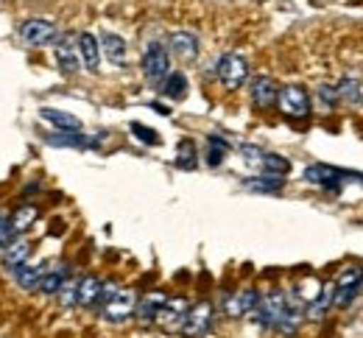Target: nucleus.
<instances>
[{"label":"nucleus","mask_w":363,"mask_h":338,"mask_svg":"<svg viewBox=\"0 0 363 338\" xmlns=\"http://www.w3.org/2000/svg\"><path fill=\"white\" fill-rule=\"evenodd\" d=\"M257 305H260V296L252 288L238 291V293H232V296L224 299V313H227L229 319H243V316H249Z\"/></svg>","instance_id":"nucleus-9"},{"label":"nucleus","mask_w":363,"mask_h":338,"mask_svg":"<svg viewBox=\"0 0 363 338\" xmlns=\"http://www.w3.org/2000/svg\"><path fill=\"white\" fill-rule=\"evenodd\" d=\"M361 291H363V283H361Z\"/></svg>","instance_id":"nucleus-35"},{"label":"nucleus","mask_w":363,"mask_h":338,"mask_svg":"<svg viewBox=\"0 0 363 338\" xmlns=\"http://www.w3.org/2000/svg\"><path fill=\"white\" fill-rule=\"evenodd\" d=\"M20 37H23V43H26L28 48H45V45H50V43H56L59 34H56V26H53L50 20L31 17V20L23 23Z\"/></svg>","instance_id":"nucleus-6"},{"label":"nucleus","mask_w":363,"mask_h":338,"mask_svg":"<svg viewBox=\"0 0 363 338\" xmlns=\"http://www.w3.org/2000/svg\"><path fill=\"white\" fill-rule=\"evenodd\" d=\"M65 280H67V266L65 263H53V266L45 269V277L40 283V291L48 293V296H53V293H59V288L65 286Z\"/></svg>","instance_id":"nucleus-20"},{"label":"nucleus","mask_w":363,"mask_h":338,"mask_svg":"<svg viewBox=\"0 0 363 338\" xmlns=\"http://www.w3.org/2000/svg\"><path fill=\"white\" fill-rule=\"evenodd\" d=\"M101 291H104V283L98 277H82V283H79V308H95Z\"/></svg>","instance_id":"nucleus-21"},{"label":"nucleus","mask_w":363,"mask_h":338,"mask_svg":"<svg viewBox=\"0 0 363 338\" xmlns=\"http://www.w3.org/2000/svg\"><path fill=\"white\" fill-rule=\"evenodd\" d=\"M199 154H196V145L190 143V140H182L179 143V151H177V168H182V171H193L196 168V159Z\"/></svg>","instance_id":"nucleus-26"},{"label":"nucleus","mask_w":363,"mask_h":338,"mask_svg":"<svg viewBox=\"0 0 363 338\" xmlns=\"http://www.w3.org/2000/svg\"><path fill=\"white\" fill-rule=\"evenodd\" d=\"M132 132H135L137 140H140V143H145V145H160V143H162V140H160V135H157L154 129L143 126V123H132Z\"/></svg>","instance_id":"nucleus-33"},{"label":"nucleus","mask_w":363,"mask_h":338,"mask_svg":"<svg viewBox=\"0 0 363 338\" xmlns=\"http://www.w3.org/2000/svg\"><path fill=\"white\" fill-rule=\"evenodd\" d=\"M171 50L182 62H196L199 59V37L190 31H177V34H171Z\"/></svg>","instance_id":"nucleus-12"},{"label":"nucleus","mask_w":363,"mask_h":338,"mask_svg":"<svg viewBox=\"0 0 363 338\" xmlns=\"http://www.w3.org/2000/svg\"><path fill=\"white\" fill-rule=\"evenodd\" d=\"M28 254H31V243L17 238V241H11L3 249V266L14 271V269H20V266L28 260Z\"/></svg>","instance_id":"nucleus-18"},{"label":"nucleus","mask_w":363,"mask_h":338,"mask_svg":"<svg viewBox=\"0 0 363 338\" xmlns=\"http://www.w3.org/2000/svg\"><path fill=\"white\" fill-rule=\"evenodd\" d=\"M260 171L274 174V176H288V171H291V159H288V157H282V154H266V159H263V168H260Z\"/></svg>","instance_id":"nucleus-25"},{"label":"nucleus","mask_w":363,"mask_h":338,"mask_svg":"<svg viewBox=\"0 0 363 338\" xmlns=\"http://www.w3.org/2000/svg\"><path fill=\"white\" fill-rule=\"evenodd\" d=\"M143 73L151 84H162L171 76V56H168L165 45H160V43L145 45V50H143Z\"/></svg>","instance_id":"nucleus-3"},{"label":"nucleus","mask_w":363,"mask_h":338,"mask_svg":"<svg viewBox=\"0 0 363 338\" xmlns=\"http://www.w3.org/2000/svg\"><path fill=\"white\" fill-rule=\"evenodd\" d=\"M216 76L221 79L224 87L238 90V87H243L246 79H249V64H246V59L238 56V53H224V56L218 59V64H216Z\"/></svg>","instance_id":"nucleus-5"},{"label":"nucleus","mask_w":363,"mask_h":338,"mask_svg":"<svg viewBox=\"0 0 363 338\" xmlns=\"http://www.w3.org/2000/svg\"><path fill=\"white\" fill-rule=\"evenodd\" d=\"M11 241H17V230H14V224H11V221L0 218V249H6Z\"/></svg>","instance_id":"nucleus-34"},{"label":"nucleus","mask_w":363,"mask_h":338,"mask_svg":"<svg viewBox=\"0 0 363 338\" xmlns=\"http://www.w3.org/2000/svg\"><path fill=\"white\" fill-rule=\"evenodd\" d=\"M282 185H285V176H274V174L252 176V179L243 182V188H246V191H255V193H277Z\"/></svg>","instance_id":"nucleus-22"},{"label":"nucleus","mask_w":363,"mask_h":338,"mask_svg":"<svg viewBox=\"0 0 363 338\" xmlns=\"http://www.w3.org/2000/svg\"><path fill=\"white\" fill-rule=\"evenodd\" d=\"M213 319H216V308L210 302H196L187 308L184 313V322H182V336L184 338H201L210 333L213 327Z\"/></svg>","instance_id":"nucleus-4"},{"label":"nucleus","mask_w":363,"mask_h":338,"mask_svg":"<svg viewBox=\"0 0 363 338\" xmlns=\"http://www.w3.org/2000/svg\"><path fill=\"white\" fill-rule=\"evenodd\" d=\"M238 151H240V157H243L246 165L263 168V159H266V151H263V148H257V145H252V143H243V145H238Z\"/></svg>","instance_id":"nucleus-29"},{"label":"nucleus","mask_w":363,"mask_h":338,"mask_svg":"<svg viewBox=\"0 0 363 338\" xmlns=\"http://www.w3.org/2000/svg\"><path fill=\"white\" fill-rule=\"evenodd\" d=\"M53 56H56V64L62 67V73H76L82 67V53H79V43L67 34V37H59L56 45H53Z\"/></svg>","instance_id":"nucleus-8"},{"label":"nucleus","mask_w":363,"mask_h":338,"mask_svg":"<svg viewBox=\"0 0 363 338\" xmlns=\"http://www.w3.org/2000/svg\"><path fill=\"white\" fill-rule=\"evenodd\" d=\"M76 43H79V53H82L84 67L87 70H98V64H101V45H98V40L84 31V34L76 37Z\"/></svg>","instance_id":"nucleus-17"},{"label":"nucleus","mask_w":363,"mask_h":338,"mask_svg":"<svg viewBox=\"0 0 363 338\" xmlns=\"http://www.w3.org/2000/svg\"><path fill=\"white\" fill-rule=\"evenodd\" d=\"M318 101H321V106H327V109H335L338 103H341V98H338V87H330V84H321L316 90Z\"/></svg>","instance_id":"nucleus-32"},{"label":"nucleus","mask_w":363,"mask_h":338,"mask_svg":"<svg viewBox=\"0 0 363 338\" xmlns=\"http://www.w3.org/2000/svg\"><path fill=\"white\" fill-rule=\"evenodd\" d=\"M50 143L53 145H73V148H84V145H90V140L82 135V129L79 132H62V135H56V137H50Z\"/></svg>","instance_id":"nucleus-30"},{"label":"nucleus","mask_w":363,"mask_h":338,"mask_svg":"<svg viewBox=\"0 0 363 338\" xmlns=\"http://www.w3.org/2000/svg\"><path fill=\"white\" fill-rule=\"evenodd\" d=\"M101 50L112 64H126V43L118 34H101Z\"/></svg>","instance_id":"nucleus-19"},{"label":"nucleus","mask_w":363,"mask_h":338,"mask_svg":"<svg viewBox=\"0 0 363 338\" xmlns=\"http://www.w3.org/2000/svg\"><path fill=\"white\" fill-rule=\"evenodd\" d=\"M101 316L109 322V325H123L135 316L137 310V296L135 291L129 288H118L115 283H104V291L98 296V305Z\"/></svg>","instance_id":"nucleus-1"},{"label":"nucleus","mask_w":363,"mask_h":338,"mask_svg":"<svg viewBox=\"0 0 363 338\" xmlns=\"http://www.w3.org/2000/svg\"><path fill=\"white\" fill-rule=\"evenodd\" d=\"M40 115H43V120H48L50 126H56V129H62V132H79V129H82V120H79L76 115H70V112L43 106Z\"/></svg>","instance_id":"nucleus-15"},{"label":"nucleus","mask_w":363,"mask_h":338,"mask_svg":"<svg viewBox=\"0 0 363 338\" xmlns=\"http://www.w3.org/2000/svg\"><path fill=\"white\" fill-rule=\"evenodd\" d=\"M338 98L344 101V103H352V106H358L363 101V84L358 79H341L338 81Z\"/></svg>","instance_id":"nucleus-23"},{"label":"nucleus","mask_w":363,"mask_h":338,"mask_svg":"<svg viewBox=\"0 0 363 338\" xmlns=\"http://www.w3.org/2000/svg\"><path fill=\"white\" fill-rule=\"evenodd\" d=\"M358 291H361V286H335V305L338 308H350L355 302Z\"/></svg>","instance_id":"nucleus-31"},{"label":"nucleus","mask_w":363,"mask_h":338,"mask_svg":"<svg viewBox=\"0 0 363 338\" xmlns=\"http://www.w3.org/2000/svg\"><path fill=\"white\" fill-rule=\"evenodd\" d=\"M302 179L308 182V185H316L321 191H330V193H338L344 185H350V182H363V174L358 171H344V168H335V165H308L305 171H302Z\"/></svg>","instance_id":"nucleus-2"},{"label":"nucleus","mask_w":363,"mask_h":338,"mask_svg":"<svg viewBox=\"0 0 363 338\" xmlns=\"http://www.w3.org/2000/svg\"><path fill=\"white\" fill-rule=\"evenodd\" d=\"M184 313H187V302L184 299H165V305L157 313V325L162 330H182Z\"/></svg>","instance_id":"nucleus-10"},{"label":"nucleus","mask_w":363,"mask_h":338,"mask_svg":"<svg viewBox=\"0 0 363 338\" xmlns=\"http://www.w3.org/2000/svg\"><path fill=\"white\" fill-rule=\"evenodd\" d=\"M162 93L168 98H184V93H187V79H184V73H171V76L162 81Z\"/></svg>","instance_id":"nucleus-27"},{"label":"nucleus","mask_w":363,"mask_h":338,"mask_svg":"<svg viewBox=\"0 0 363 338\" xmlns=\"http://www.w3.org/2000/svg\"><path fill=\"white\" fill-rule=\"evenodd\" d=\"M79 283H82V280H70V277H67L65 286H62L59 293H56L59 302H62L65 308H76V305H79Z\"/></svg>","instance_id":"nucleus-28"},{"label":"nucleus","mask_w":363,"mask_h":338,"mask_svg":"<svg viewBox=\"0 0 363 338\" xmlns=\"http://www.w3.org/2000/svg\"><path fill=\"white\" fill-rule=\"evenodd\" d=\"M277 106H279L282 115H288V118H308V115H311V96H308L305 87L288 84V87L279 90Z\"/></svg>","instance_id":"nucleus-7"},{"label":"nucleus","mask_w":363,"mask_h":338,"mask_svg":"<svg viewBox=\"0 0 363 338\" xmlns=\"http://www.w3.org/2000/svg\"><path fill=\"white\" fill-rule=\"evenodd\" d=\"M252 101H255V106H260V109H272L274 103L279 101V87H277V81L269 79V76H257V79L252 81Z\"/></svg>","instance_id":"nucleus-11"},{"label":"nucleus","mask_w":363,"mask_h":338,"mask_svg":"<svg viewBox=\"0 0 363 338\" xmlns=\"http://www.w3.org/2000/svg\"><path fill=\"white\" fill-rule=\"evenodd\" d=\"M335 305V283H330V286H321L316 293V299H311L308 302V319H313V322H318V319H324L327 316V310Z\"/></svg>","instance_id":"nucleus-13"},{"label":"nucleus","mask_w":363,"mask_h":338,"mask_svg":"<svg viewBox=\"0 0 363 338\" xmlns=\"http://www.w3.org/2000/svg\"><path fill=\"white\" fill-rule=\"evenodd\" d=\"M45 263H37V266H28L23 263L20 269H14V280L23 291H40V283L45 277Z\"/></svg>","instance_id":"nucleus-14"},{"label":"nucleus","mask_w":363,"mask_h":338,"mask_svg":"<svg viewBox=\"0 0 363 338\" xmlns=\"http://www.w3.org/2000/svg\"><path fill=\"white\" fill-rule=\"evenodd\" d=\"M165 293H148V296H143L140 299V305H137L135 316L137 322H143V325H151V322H157V313H160V308L165 305Z\"/></svg>","instance_id":"nucleus-16"},{"label":"nucleus","mask_w":363,"mask_h":338,"mask_svg":"<svg viewBox=\"0 0 363 338\" xmlns=\"http://www.w3.org/2000/svg\"><path fill=\"white\" fill-rule=\"evenodd\" d=\"M40 218V207L37 204H23L14 215H11V224H14V230H17V235L20 232H26V230H31V224Z\"/></svg>","instance_id":"nucleus-24"}]
</instances>
